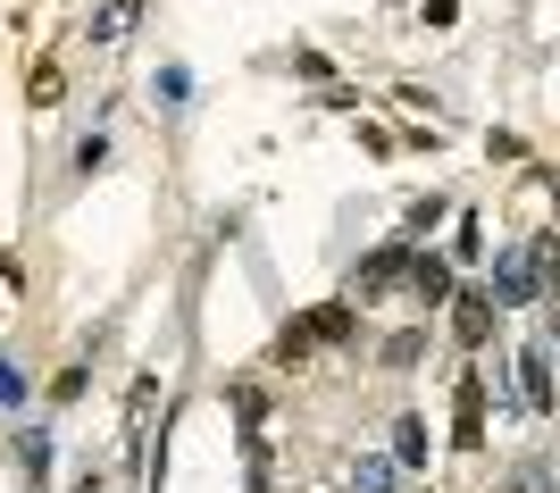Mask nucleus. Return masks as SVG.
Wrapping results in <instances>:
<instances>
[{"label":"nucleus","mask_w":560,"mask_h":493,"mask_svg":"<svg viewBox=\"0 0 560 493\" xmlns=\"http://www.w3.org/2000/svg\"><path fill=\"white\" fill-rule=\"evenodd\" d=\"M536 293H544L536 243H527V251H502V259H493V302H502V309H527Z\"/></svg>","instance_id":"obj_1"},{"label":"nucleus","mask_w":560,"mask_h":493,"mask_svg":"<svg viewBox=\"0 0 560 493\" xmlns=\"http://www.w3.org/2000/svg\"><path fill=\"white\" fill-rule=\"evenodd\" d=\"M452 444L460 451L486 444V368H468L460 385H452Z\"/></svg>","instance_id":"obj_2"},{"label":"nucleus","mask_w":560,"mask_h":493,"mask_svg":"<svg viewBox=\"0 0 560 493\" xmlns=\"http://www.w3.org/2000/svg\"><path fill=\"white\" fill-rule=\"evenodd\" d=\"M410 251H419V243H385V251H369L360 259V293H394V284H410Z\"/></svg>","instance_id":"obj_3"},{"label":"nucleus","mask_w":560,"mask_h":493,"mask_svg":"<svg viewBox=\"0 0 560 493\" xmlns=\"http://www.w3.org/2000/svg\"><path fill=\"white\" fill-rule=\"evenodd\" d=\"M518 410H536V419L552 410V352H527V360H518Z\"/></svg>","instance_id":"obj_4"},{"label":"nucleus","mask_w":560,"mask_h":493,"mask_svg":"<svg viewBox=\"0 0 560 493\" xmlns=\"http://www.w3.org/2000/svg\"><path fill=\"white\" fill-rule=\"evenodd\" d=\"M493 309H502L493 293H460V302H452V327H460V343H468V352H477V343L493 334Z\"/></svg>","instance_id":"obj_5"},{"label":"nucleus","mask_w":560,"mask_h":493,"mask_svg":"<svg viewBox=\"0 0 560 493\" xmlns=\"http://www.w3.org/2000/svg\"><path fill=\"white\" fill-rule=\"evenodd\" d=\"M410 293H419L427 309L452 293V259H435V251H410Z\"/></svg>","instance_id":"obj_6"},{"label":"nucleus","mask_w":560,"mask_h":493,"mask_svg":"<svg viewBox=\"0 0 560 493\" xmlns=\"http://www.w3.org/2000/svg\"><path fill=\"white\" fill-rule=\"evenodd\" d=\"M394 460H401V469H427V419H419V410H401V419H394Z\"/></svg>","instance_id":"obj_7"},{"label":"nucleus","mask_w":560,"mask_h":493,"mask_svg":"<svg viewBox=\"0 0 560 493\" xmlns=\"http://www.w3.org/2000/svg\"><path fill=\"white\" fill-rule=\"evenodd\" d=\"M151 401H160V376H135V394H126V435H151Z\"/></svg>","instance_id":"obj_8"},{"label":"nucleus","mask_w":560,"mask_h":493,"mask_svg":"<svg viewBox=\"0 0 560 493\" xmlns=\"http://www.w3.org/2000/svg\"><path fill=\"white\" fill-rule=\"evenodd\" d=\"M18 469H25V485H43V477H50V435H43V426H25V435H18Z\"/></svg>","instance_id":"obj_9"},{"label":"nucleus","mask_w":560,"mask_h":493,"mask_svg":"<svg viewBox=\"0 0 560 493\" xmlns=\"http://www.w3.org/2000/svg\"><path fill=\"white\" fill-rule=\"evenodd\" d=\"M351 327H360V318H351V302H327V309H310V343H343Z\"/></svg>","instance_id":"obj_10"},{"label":"nucleus","mask_w":560,"mask_h":493,"mask_svg":"<svg viewBox=\"0 0 560 493\" xmlns=\"http://www.w3.org/2000/svg\"><path fill=\"white\" fill-rule=\"evenodd\" d=\"M234 419H243V435H259V426H268V385H234Z\"/></svg>","instance_id":"obj_11"},{"label":"nucleus","mask_w":560,"mask_h":493,"mask_svg":"<svg viewBox=\"0 0 560 493\" xmlns=\"http://www.w3.org/2000/svg\"><path fill=\"white\" fill-rule=\"evenodd\" d=\"M135 17H142V0H109L93 17V43H117V34H135Z\"/></svg>","instance_id":"obj_12"},{"label":"nucleus","mask_w":560,"mask_h":493,"mask_svg":"<svg viewBox=\"0 0 560 493\" xmlns=\"http://www.w3.org/2000/svg\"><path fill=\"white\" fill-rule=\"evenodd\" d=\"M427 226H444V201H435V192H427V201H410V218H401V243H419Z\"/></svg>","instance_id":"obj_13"},{"label":"nucleus","mask_w":560,"mask_h":493,"mask_svg":"<svg viewBox=\"0 0 560 493\" xmlns=\"http://www.w3.org/2000/svg\"><path fill=\"white\" fill-rule=\"evenodd\" d=\"M351 477H360V493H394V485H401V469H394V460H360Z\"/></svg>","instance_id":"obj_14"},{"label":"nucleus","mask_w":560,"mask_h":493,"mask_svg":"<svg viewBox=\"0 0 560 493\" xmlns=\"http://www.w3.org/2000/svg\"><path fill=\"white\" fill-rule=\"evenodd\" d=\"M536 268H544V293H552V309H560V243L552 235L536 243Z\"/></svg>","instance_id":"obj_15"},{"label":"nucleus","mask_w":560,"mask_h":493,"mask_svg":"<svg viewBox=\"0 0 560 493\" xmlns=\"http://www.w3.org/2000/svg\"><path fill=\"white\" fill-rule=\"evenodd\" d=\"M452 259H486V226H477V218H460V235H452Z\"/></svg>","instance_id":"obj_16"},{"label":"nucleus","mask_w":560,"mask_h":493,"mask_svg":"<svg viewBox=\"0 0 560 493\" xmlns=\"http://www.w3.org/2000/svg\"><path fill=\"white\" fill-rule=\"evenodd\" d=\"M293 68H302L310 84H327V75H335V59H327V50H293Z\"/></svg>","instance_id":"obj_17"},{"label":"nucleus","mask_w":560,"mask_h":493,"mask_svg":"<svg viewBox=\"0 0 560 493\" xmlns=\"http://www.w3.org/2000/svg\"><path fill=\"white\" fill-rule=\"evenodd\" d=\"M0 410H25V376L9 368V360H0Z\"/></svg>","instance_id":"obj_18"},{"label":"nucleus","mask_w":560,"mask_h":493,"mask_svg":"<svg viewBox=\"0 0 560 493\" xmlns=\"http://www.w3.org/2000/svg\"><path fill=\"white\" fill-rule=\"evenodd\" d=\"M59 93H68V75H59V68L43 59V68H34V101H59Z\"/></svg>","instance_id":"obj_19"},{"label":"nucleus","mask_w":560,"mask_h":493,"mask_svg":"<svg viewBox=\"0 0 560 493\" xmlns=\"http://www.w3.org/2000/svg\"><path fill=\"white\" fill-rule=\"evenodd\" d=\"M302 352H310V318H302V327H284V334H277V360H302Z\"/></svg>","instance_id":"obj_20"},{"label":"nucleus","mask_w":560,"mask_h":493,"mask_svg":"<svg viewBox=\"0 0 560 493\" xmlns=\"http://www.w3.org/2000/svg\"><path fill=\"white\" fill-rule=\"evenodd\" d=\"M552 343H560V318H552Z\"/></svg>","instance_id":"obj_21"}]
</instances>
